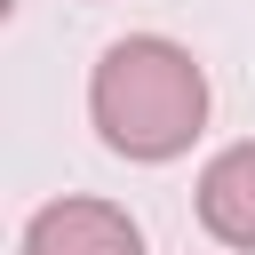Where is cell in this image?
Wrapping results in <instances>:
<instances>
[{
	"instance_id": "1",
	"label": "cell",
	"mask_w": 255,
	"mask_h": 255,
	"mask_svg": "<svg viewBox=\"0 0 255 255\" xmlns=\"http://www.w3.org/2000/svg\"><path fill=\"white\" fill-rule=\"evenodd\" d=\"M88 120H96L104 151H120L135 167L183 159L199 143V128H207V72H199V56L183 40L128 32L88 72Z\"/></svg>"
},
{
	"instance_id": "2",
	"label": "cell",
	"mask_w": 255,
	"mask_h": 255,
	"mask_svg": "<svg viewBox=\"0 0 255 255\" xmlns=\"http://www.w3.org/2000/svg\"><path fill=\"white\" fill-rule=\"evenodd\" d=\"M24 255H143V231L120 199L96 191H64L48 207H32L24 223Z\"/></svg>"
},
{
	"instance_id": "3",
	"label": "cell",
	"mask_w": 255,
	"mask_h": 255,
	"mask_svg": "<svg viewBox=\"0 0 255 255\" xmlns=\"http://www.w3.org/2000/svg\"><path fill=\"white\" fill-rule=\"evenodd\" d=\"M199 223H207V239L215 247H239V255H255V135L247 143H223L207 167H199Z\"/></svg>"
}]
</instances>
